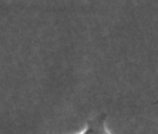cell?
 I'll return each mask as SVG.
<instances>
[{"label": "cell", "mask_w": 158, "mask_h": 134, "mask_svg": "<svg viewBox=\"0 0 158 134\" xmlns=\"http://www.w3.org/2000/svg\"><path fill=\"white\" fill-rule=\"evenodd\" d=\"M153 105H155V106H157V105H158V99L157 100H156L155 102H154V103H153Z\"/></svg>", "instance_id": "cell-2"}, {"label": "cell", "mask_w": 158, "mask_h": 134, "mask_svg": "<svg viewBox=\"0 0 158 134\" xmlns=\"http://www.w3.org/2000/svg\"><path fill=\"white\" fill-rule=\"evenodd\" d=\"M106 114L100 113L86 121V126L77 134H112L106 127Z\"/></svg>", "instance_id": "cell-1"}]
</instances>
